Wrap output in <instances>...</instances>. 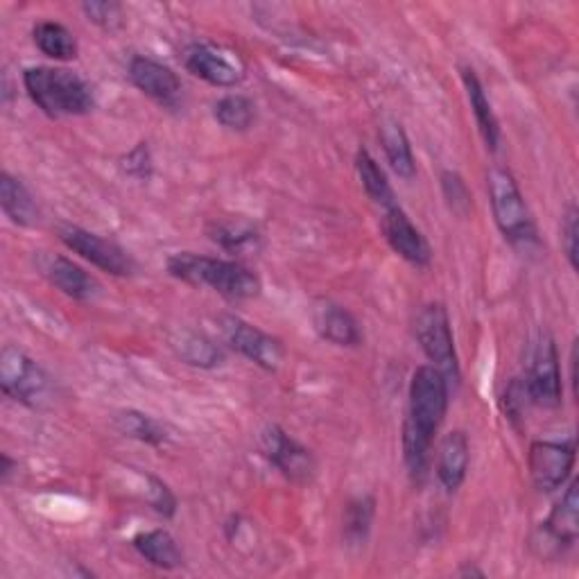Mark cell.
<instances>
[{
    "instance_id": "7",
    "label": "cell",
    "mask_w": 579,
    "mask_h": 579,
    "mask_svg": "<svg viewBox=\"0 0 579 579\" xmlns=\"http://www.w3.org/2000/svg\"><path fill=\"white\" fill-rule=\"evenodd\" d=\"M181 61L195 78L220 89L238 87L247 76V64L240 53L220 44L195 42L181 53Z\"/></svg>"
},
{
    "instance_id": "27",
    "label": "cell",
    "mask_w": 579,
    "mask_h": 579,
    "mask_svg": "<svg viewBox=\"0 0 579 579\" xmlns=\"http://www.w3.org/2000/svg\"><path fill=\"white\" fill-rule=\"evenodd\" d=\"M213 116L225 129L247 132L253 125V121H257V104H253V100H249L247 95L231 93L215 102Z\"/></svg>"
},
{
    "instance_id": "25",
    "label": "cell",
    "mask_w": 579,
    "mask_h": 579,
    "mask_svg": "<svg viewBox=\"0 0 579 579\" xmlns=\"http://www.w3.org/2000/svg\"><path fill=\"white\" fill-rule=\"evenodd\" d=\"M355 170H357V177L362 181V189H365V193L378 206H383V208L396 206L394 191L389 186L387 174L383 172V168L378 166V161L370 155V150H365V148L357 150V155H355Z\"/></svg>"
},
{
    "instance_id": "37",
    "label": "cell",
    "mask_w": 579,
    "mask_h": 579,
    "mask_svg": "<svg viewBox=\"0 0 579 579\" xmlns=\"http://www.w3.org/2000/svg\"><path fill=\"white\" fill-rule=\"evenodd\" d=\"M459 575H478V577H483L485 572H483V570H478V568H470V566H466V568H462V570H459Z\"/></svg>"
},
{
    "instance_id": "26",
    "label": "cell",
    "mask_w": 579,
    "mask_h": 579,
    "mask_svg": "<svg viewBox=\"0 0 579 579\" xmlns=\"http://www.w3.org/2000/svg\"><path fill=\"white\" fill-rule=\"evenodd\" d=\"M376 516V498L374 496H357L347 502L344 507V538L351 543V546H360L365 543Z\"/></svg>"
},
{
    "instance_id": "2",
    "label": "cell",
    "mask_w": 579,
    "mask_h": 579,
    "mask_svg": "<svg viewBox=\"0 0 579 579\" xmlns=\"http://www.w3.org/2000/svg\"><path fill=\"white\" fill-rule=\"evenodd\" d=\"M168 274L195 287H211L227 302H247L261 295L263 283L247 265L238 261L200 257L193 251L172 253L168 259Z\"/></svg>"
},
{
    "instance_id": "34",
    "label": "cell",
    "mask_w": 579,
    "mask_h": 579,
    "mask_svg": "<svg viewBox=\"0 0 579 579\" xmlns=\"http://www.w3.org/2000/svg\"><path fill=\"white\" fill-rule=\"evenodd\" d=\"M150 485H152V489H150V498L148 500L152 504V510L157 514L166 516V519H172L174 512H177V498H174V493L168 489L166 483H161L155 476H150Z\"/></svg>"
},
{
    "instance_id": "9",
    "label": "cell",
    "mask_w": 579,
    "mask_h": 579,
    "mask_svg": "<svg viewBox=\"0 0 579 579\" xmlns=\"http://www.w3.org/2000/svg\"><path fill=\"white\" fill-rule=\"evenodd\" d=\"M59 240L66 249L78 253L84 261L95 265L98 270L112 276H132L136 272V263L129 253L114 240L102 238L93 231H87L76 225H61Z\"/></svg>"
},
{
    "instance_id": "30",
    "label": "cell",
    "mask_w": 579,
    "mask_h": 579,
    "mask_svg": "<svg viewBox=\"0 0 579 579\" xmlns=\"http://www.w3.org/2000/svg\"><path fill=\"white\" fill-rule=\"evenodd\" d=\"M442 191H444L446 204L453 213L466 217L470 213V208H474V200H470V191L466 186V181L457 172H453V170L442 172Z\"/></svg>"
},
{
    "instance_id": "18",
    "label": "cell",
    "mask_w": 579,
    "mask_h": 579,
    "mask_svg": "<svg viewBox=\"0 0 579 579\" xmlns=\"http://www.w3.org/2000/svg\"><path fill=\"white\" fill-rule=\"evenodd\" d=\"M468 462H470L468 438L462 430L449 432L438 455V478L444 485V489L455 491L462 487L468 470Z\"/></svg>"
},
{
    "instance_id": "35",
    "label": "cell",
    "mask_w": 579,
    "mask_h": 579,
    "mask_svg": "<svg viewBox=\"0 0 579 579\" xmlns=\"http://www.w3.org/2000/svg\"><path fill=\"white\" fill-rule=\"evenodd\" d=\"M577 206L570 204L566 215H564V225H561V234H564V249H566V257L572 270H577Z\"/></svg>"
},
{
    "instance_id": "28",
    "label": "cell",
    "mask_w": 579,
    "mask_h": 579,
    "mask_svg": "<svg viewBox=\"0 0 579 579\" xmlns=\"http://www.w3.org/2000/svg\"><path fill=\"white\" fill-rule=\"evenodd\" d=\"M208 238L231 253H240L245 249H257L259 231L245 220H215L208 225Z\"/></svg>"
},
{
    "instance_id": "33",
    "label": "cell",
    "mask_w": 579,
    "mask_h": 579,
    "mask_svg": "<svg viewBox=\"0 0 579 579\" xmlns=\"http://www.w3.org/2000/svg\"><path fill=\"white\" fill-rule=\"evenodd\" d=\"M527 404H530V396H527L525 383L521 378H514L510 385H507V389L502 394L504 415L516 423L523 417V410H525Z\"/></svg>"
},
{
    "instance_id": "14",
    "label": "cell",
    "mask_w": 579,
    "mask_h": 579,
    "mask_svg": "<svg viewBox=\"0 0 579 579\" xmlns=\"http://www.w3.org/2000/svg\"><path fill=\"white\" fill-rule=\"evenodd\" d=\"M127 76L143 95H148L166 106H174L179 102L181 91H184V84H181L179 76L170 66L143 55L132 57Z\"/></svg>"
},
{
    "instance_id": "24",
    "label": "cell",
    "mask_w": 579,
    "mask_h": 579,
    "mask_svg": "<svg viewBox=\"0 0 579 579\" xmlns=\"http://www.w3.org/2000/svg\"><path fill=\"white\" fill-rule=\"evenodd\" d=\"M170 344L177 351V355L186 362V365L211 370L223 362V349L202 333L181 331L170 340Z\"/></svg>"
},
{
    "instance_id": "4",
    "label": "cell",
    "mask_w": 579,
    "mask_h": 579,
    "mask_svg": "<svg viewBox=\"0 0 579 579\" xmlns=\"http://www.w3.org/2000/svg\"><path fill=\"white\" fill-rule=\"evenodd\" d=\"M0 389L12 401L32 410L46 408L55 396V385L48 372L12 344L0 353Z\"/></svg>"
},
{
    "instance_id": "32",
    "label": "cell",
    "mask_w": 579,
    "mask_h": 579,
    "mask_svg": "<svg viewBox=\"0 0 579 579\" xmlns=\"http://www.w3.org/2000/svg\"><path fill=\"white\" fill-rule=\"evenodd\" d=\"M82 12L91 23H95L102 30H116L123 23V10L118 3H84Z\"/></svg>"
},
{
    "instance_id": "8",
    "label": "cell",
    "mask_w": 579,
    "mask_h": 579,
    "mask_svg": "<svg viewBox=\"0 0 579 579\" xmlns=\"http://www.w3.org/2000/svg\"><path fill=\"white\" fill-rule=\"evenodd\" d=\"M523 383L530 396V404L543 410H555L561 406L564 387H561L559 353L550 333H541L538 342L534 344L527 376Z\"/></svg>"
},
{
    "instance_id": "12",
    "label": "cell",
    "mask_w": 579,
    "mask_h": 579,
    "mask_svg": "<svg viewBox=\"0 0 579 579\" xmlns=\"http://www.w3.org/2000/svg\"><path fill=\"white\" fill-rule=\"evenodd\" d=\"M575 466V442H534L527 453L530 478L538 491L566 485Z\"/></svg>"
},
{
    "instance_id": "21",
    "label": "cell",
    "mask_w": 579,
    "mask_h": 579,
    "mask_svg": "<svg viewBox=\"0 0 579 579\" xmlns=\"http://www.w3.org/2000/svg\"><path fill=\"white\" fill-rule=\"evenodd\" d=\"M132 546L145 561L161 570H174L184 564V555L168 530L140 532L132 538Z\"/></svg>"
},
{
    "instance_id": "6",
    "label": "cell",
    "mask_w": 579,
    "mask_h": 579,
    "mask_svg": "<svg viewBox=\"0 0 579 579\" xmlns=\"http://www.w3.org/2000/svg\"><path fill=\"white\" fill-rule=\"evenodd\" d=\"M415 336L421 351L432 362V367H438L449 383L459 381V365L455 353V340L451 331V319L442 304H430L421 308L415 319Z\"/></svg>"
},
{
    "instance_id": "22",
    "label": "cell",
    "mask_w": 579,
    "mask_h": 579,
    "mask_svg": "<svg viewBox=\"0 0 579 579\" xmlns=\"http://www.w3.org/2000/svg\"><path fill=\"white\" fill-rule=\"evenodd\" d=\"M378 134H381L383 150H385V157H387L391 170L401 179H412L417 174V163H415L412 145H410V138H408L404 125L394 118H385L381 123Z\"/></svg>"
},
{
    "instance_id": "16",
    "label": "cell",
    "mask_w": 579,
    "mask_h": 579,
    "mask_svg": "<svg viewBox=\"0 0 579 579\" xmlns=\"http://www.w3.org/2000/svg\"><path fill=\"white\" fill-rule=\"evenodd\" d=\"M39 270L59 293L76 302H91L100 290L98 281L89 272L66 257H57V253H42Z\"/></svg>"
},
{
    "instance_id": "23",
    "label": "cell",
    "mask_w": 579,
    "mask_h": 579,
    "mask_svg": "<svg viewBox=\"0 0 579 579\" xmlns=\"http://www.w3.org/2000/svg\"><path fill=\"white\" fill-rule=\"evenodd\" d=\"M32 42L46 57L55 61H70L80 53L76 34L57 21H39L32 27Z\"/></svg>"
},
{
    "instance_id": "36",
    "label": "cell",
    "mask_w": 579,
    "mask_h": 579,
    "mask_svg": "<svg viewBox=\"0 0 579 579\" xmlns=\"http://www.w3.org/2000/svg\"><path fill=\"white\" fill-rule=\"evenodd\" d=\"M16 468H19V462H14L8 453L0 455V483L8 485L10 478L16 474Z\"/></svg>"
},
{
    "instance_id": "19",
    "label": "cell",
    "mask_w": 579,
    "mask_h": 579,
    "mask_svg": "<svg viewBox=\"0 0 579 579\" xmlns=\"http://www.w3.org/2000/svg\"><path fill=\"white\" fill-rule=\"evenodd\" d=\"M462 82L470 102V109H474V116L478 123V129L487 143L489 150H498V143H500V125L498 118L491 109V102L485 93V87L480 82V78L476 76V70L470 66H462Z\"/></svg>"
},
{
    "instance_id": "5",
    "label": "cell",
    "mask_w": 579,
    "mask_h": 579,
    "mask_svg": "<svg viewBox=\"0 0 579 579\" xmlns=\"http://www.w3.org/2000/svg\"><path fill=\"white\" fill-rule=\"evenodd\" d=\"M487 181H489V200L500 234L512 245L527 247L536 242L534 220L514 174L507 168H493Z\"/></svg>"
},
{
    "instance_id": "1",
    "label": "cell",
    "mask_w": 579,
    "mask_h": 579,
    "mask_svg": "<svg viewBox=\"0 0 579 579\" xmlns=\"http://www.w3.org/2000/svg\"><path fill=\"white\" fill-rule=\"evenodd\" d=\"M449 378L432 365H423L410 381V406L404 423V457L410 476L421 480L430 462L434 434L449 410Z\"/></svg>"
},
{
    "instance_id": "10",
    "label": "cell",
    "mask_w": 579,
    "mask_h": 579,
    "mask_svg": "<svg viewBox=\"0 0 579 579\" xmlns=\"http://www.w3.org/2000/svg\"><path fill=\"white\" fill-rule=\"evenodd\" d=\"M220 329L229 347L251 360L253 365H259L265 372H276L281 367L285 349L279 338L261 331L259 326H253L236 315L220 317Z\"/></svg>"
},
{
    "instance_id": "13",
    "label": "cell",
    "mask_w": 579,
    "mask_h": 579,
    "mask_svg": "<svg viewBox=\"0 0 579 579\" xmlns=\"http://www.w3.org/2000/svg\"><path fill=\"white\" fill-rule=\"evenodd\" d=\"M579 536V496H577V480H572L561 496V500L553 507L548 521L541 525V557L561 555L570 548Z\"/></svg>"
},
{
    "instance_id": "3",
    "label": "cell",
    "mask_w": 579,
    "mask_h": 579,
    "mask_svg": "<svg viewBox=\"0 0 579 579\" xmlns=\"http://www.w3.org/2000/svg\"><path fill=\"white\" fill-rule=\"evenodd\" d=\"M30 100L50 118L84 116L93 109V91L84 78L68 68L32 66L23 70Z\"/></svg>"
},
{
    "instance_id": "29",
    "label": "cell",
    "mask_w": 579,
    "mask_h": 579,
    "mask_svg": "<svg viewBox=\"0 0 579 579\" xmlns=\"http://www.w3.org/2000/svg\"><path fill=\"white\" fill-rule=\"evenodd\" d=\"M116 428L125 434V438L138 440V442L150 444V446H161L168 440L166 428L159 421H155L152 417L143 415V412H136V410L121 412L116 417Z\"/></svg>"
},
{
    "instance_id": "20",
    "label": "cell",
    "mask_w": 579,
    "mask_h": 579,
    "mask_svg": "<svg viewBox=\"0 0 579 579\" xmlns=\"http://www.w3.org/2000/svg\"><path fill=\"white\" fill-rule=\"evenodd\" d=\"M0 206H3L5 215L19 227H34L42 217V211L36 206L32 193L23 186V181L12 177L10 172L0 174Z\"/></svg>"
},
{
    "instance_id": "31",
    "label": "cell",
    "mask_w": 579,
    "mask_h": 579,
    "mask_svg": "<svg viewBox=\"0 0 579 579\" xmlns=\"http://www.w3.org/2000/svg\"><path fill=\"white\" fill-rule=\"evenodd\" d=\"M123 170L134 177V179H150L152 177V155H150V148H148V143H138L134 150L127 152V157H123L121 161Z\"/></svg>"
},
{
    "instance_id": "17",
    "label": "cell",
    "mask_w": 579,
    "mask_h": 579,
    "mask_svg": "<svg viewBox=\"0 0 579 579\" xmlns=\"http://www.w3.org/2000/svg\"><path fill=\"white\" fill-rule=\"evenodd\" d=\"M315 329L321 340L336 347H357L362 342V331L355 317L333 302H321L315 308Z\"/></svg>"
},
{
    "instance_id": "11",
    "label": "cell",
    "mask_w": 579,
    "mask_h": 579,
    "mask_svg": "<svg viewBox=\"0 0 579 579\" xmlns=\"http://www.w3.org/2000/svg\"><path fill=\"white\" fill-rule=\"evenodd\" d=\"M263 453L281 470L283 478L295 485H308L317 474L313 453L281 425H270L263 432Z\"/></svg>"
},
{
    "instance_id": "15",
    "label": "cell",
    "mask_w": 579,
    "mask_h": 579,
    "mask_svg": "<svg viewBox=\"0 0 579 579\" xmlns=\"http://www.w3.org/2000/svg\"><path fill=\"white\" fill-rule=\"evenodd\" d=\"M383 234L389 247L408 261L415 268H428L430 265V245L421 236V231L412 225L408 213L401 206H389L385 208L383 217Z\"/></svg>"
}]
</instances>
